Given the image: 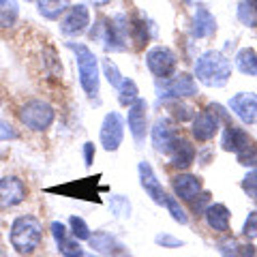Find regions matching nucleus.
<instances>
[{
    "label": "nucleus",
    "instance_id": "f257e3e1",
    "mask_svg": "<svg viewBox=\"0 0 257 257\" xmlns=\"http://www.w3.org/2000/svg\"><path fill=\"white\" fill-rule=\"evenodd\" d=\"M195 77L208 88H223L231 77V60L216 50L204 52L195 60Z\"/></svg>",
    "mask_w": 257,
    "mask_h": 257
},
{
    "label": "nucleus",
    "instance_id": "f03ea898",
    "mask_svg": "<svg viewBox=\"0 0 257 257\" xmlns=\"http://www.w3.org/2000/svg\"><path fill=\"white\" fill-rule=\"evenodd\" d=\"M43 240V225L37 216L24 214L18 216L11 225V246L20 255H30L41 246Z\"/></svg>",
    "mask_w": 257,
    "mask_h": 257
},
{
    "label": "nucleus",
    "instance_id": "7ed1b4c3",
    "mask_svg": "<svg viewBox=\"0 0 257 257\" xmlns=\"http://www.w3.org/2000/svg\"><path fill=\"white\" fill-rule=\"evenodd\" d=\"M69 47L75 52L82 90L92 99V96L99 94V60H96V56L90 47H86L82 43H69Z\"/></svg>",
    "mask_w": 257,
    "mask_h": 257
},
{
    "label": "nucleus",
    "instance_id": "20e7f679",
    "mask_svg": "<svg viewBox=\"0 0 257 257\" xmlns=\"http://www.w3.org/2000/svg\"><path fill=\"white\" fill-rule=\"evenodd\" d=\"M18 116H20V122L24 126H28L30 131H45V128H50L54 124L56 111L47 101L32 99L20 107Z\"/></svg>",
    "mask_w": 257,
    "mask_h": 257
},
{
    "label": "nucleus",
    "instance_id": "39448f33",
    "mask_svg": "<svg viewBox=\"0 0 257 257\" xmlns=\"http://www.w3.org/2000/svg\"><path fill=\"white\" fill-rule=\"evenodd\" d=\"M225 118V111L221 105H208L204 111L193 118L191 133L197 142H210L216 133H219L221 120Z\"/></svg>",
    "mask_w": 257,
    "mask_h": 257
},
{
    "label": "nucleus",
    "instance_id": "423d86ee",
    "mask_svg": "<svg viewBox=\"0 0 257 257\" xmlns=\"http://www.w3.org/2000/svg\"><path fill=\"white\" fill-rule=\"evenodd\" d=\"M157 92L161 99H187L197 94V84L189 73H180L157 82Z\"/></svg>",
    "mask_w": 257,
    "mask_h": 257
},
{
    "label": "nucleus",
    "instance_id": "0eeeda50",
    "mask_svg": "<svg viewBox=\"0 0 257 257\" xmlns=\"http://www.w3.org/2000/svg\"><path fill=\"white\" fill-rule=\"evenodd\" d=\"M146 67L155 77L159 79H167L176 73V67H178V58L170 47L157 45L146 54Z\"/></svg>",
    "mask_w": 257,
    "mask_h": 257
},
{
    "label": "nucleus",
    "instance_id": "6e6552de",
    "mask_svg": "<svg viewBox=\"0 0 257 257\" xmlns=\"http://www.w3.org/2000/svg\"><path fill=\"white\" fill-rule=\"evenodd\" d=\"M124 138V120L118 111H109L101 122V146L107 152H116Z\"/></svg>",
    "mask_w": 257,
    "mask_h": 257
},
{
    "label": "nucleus",
    "instance_id": "1a4fd4ad",
    "mask_svg": "<svg viewBox=\"0 0 257 257\" xmlns=\"http://www.w3.org/2000/svg\"><path fill=\"white\" fill-rule=\"evenodd\" d=\"M90 26V11L86 5H73L64 13L60 22V32L64 37H79Z\"/></svg>",
    "mask_w": 257,
    "mask_h": 257
},
{
    "label": "nucleus",
    "instance_id": "9d476101",
    "mask_svg": "<svg viewBox=\"0 0 257 257\" xmlns=\"http://www.w3.org/2000/svg\"><path fill=\"white\" fill-rule=\"evenodd\" d=\"M26 195H28V189L22 178H18V176L0 178V210H7V208L22 204Z\"/></svg>",
    "mask_w": 257,
    "mask_h": 257
},
{
    "label": "nucleus",
    "instance_id": "9b49d317",
    "mask_svg": "<svg viewBox=\"0 0 257 257\" xmlns=\"http://www.w3.org/2000/svg\"><path fill=\"white\" fill-rule=\"evenodd\" d=\"M126 122H128V131H131L133 140L142 144L146 140V133H148V103L144 99H138L128 107V114H126Z\"/></svg>",
    "mask_w": 257,
    "mask_h": 257
},
{
    "label": "nucleus",
    "instance_id": "f8f14e48",
    "mask_svg": "<svg viewBox=\"0 0 257 257\" xmlns=\"http://www.w3.org/2000/svg\"><path fill=\"white\" fill-rule=\"evenodd\" d=\"M138 172H140V182H142V189L146 191V195H148V197H150L155 204H159V206H165L167 193H165V189H163V184L159 182V178H157L155 170H152V165L148 163V161H142L140 167H138Z\"/></svg>",
    "mask_w": 257,
    "mask_h": 257
},
{
    "label": "nucleus",
    "instance_id": "ddd939ff",
    "mask_svg": "<svg viewBox=\"0 0 257 257\" xmlns=\"http://www.w3.org/2000/svg\"><path fill=\"white\" fill-rule=\"evenodd\" d=\"M229 109L242 120L244 124H257V94L238 92L231 96Z\"/></svg>",
    "mask_w": 257,
    "mask_h": 257
},
{
    "label": "nucleus",
    "instance_id": "4468645a",
    "mask_svg": "<svg viewBox=\"0 0 257 257\" xmlns=\"http://www.w3.org/2000/svg\"><path fill=\"white\" fill-rule=\"evenodd\" d=\"M178 140L180 135L176 133V128L167 120H157L155 126H152V146L161 155H170Z\"/></svg>",
    "mask_w": 257,
    "mask_h": 257
},
{
    "label": "nucleus",
    "instance_id": "2eb2a0df",
    "mask_svg": "<svg viewBox=\"0 0 257 257\" xmlns=\"http://www.w3.org/2000/svg\"><path fill=\"white\" fill-rule=\"evenodd\" d=\"M50 229H52V236L56 240V244H58V251L62 253V257H79V255H84L82 246H79V242H77V238L69 236L64 223L54 221Z\"/></svg>",
    "mask_w": 257,
    "mask_h": 257
},
{
    "label": "nucleus",
    "instance_id": "dca6fc26",
    "mask_svg": "<svg viewBox=\"0 0 257 257\" xmlns=\"http://www.w3.org/2000/svg\"><path fill=\"white\" fill-rule=\"evenodd\" d=\"M172 187H174L176 197L184 199V202H191V199H195L202 193V178L193 174H178L172 178Z\"/></svg>",
    "mask_w": 257,
    "mask_h": 257
},
{
    "label": "nucleus",
    "instance_id": "f3484780",
    "mask_svg": "<svg viewBox=\"0 0 257 257\" xmlns=\"http://www.w3.org/2000/svg\"><path fill=\"white\" fill-rule=\"evenodd\" d=\"M96 180L99 178H84V180L64 184V187H50L47 193H62V195L79 197V199H96V191H92V187H96Z\"/></svg>",
    "mask_w": 257,
    "mask_h": 257
},
{
    "label": "nucleus",
    "instance_id": "a211bd4d",
    "mask_svg": "<svg viewBox=\"0 0 257 257\" xmlns=\"http://www.w3.org/2000/svg\"><path fill=\"white\" fill-rule=\"evenodd\" d=\"M214 32H216L214 15L206 7H197L195 15H193V24H191V35L195 39H206V37H212Z\"/></svg>",
    "mask_w": 257,
    "mask_h": 257
},
{
    "label": "nucleus",
    "instance_id": "6ab92c4d",
    "mask_svg": "<svg viewBox=\"0 0 257 257\" xmlns=\"http://www.w3.org/2000/svg\"><path fill=\"white\" fill-rule=\"evenodd\" d=\"M251 142H253L251 135H248L244 128L227 124V128H225V133H223V140H221V146H223V150L238 155V152H242Z\"/></svg>",
    "mask_w": 257,
    "mask_h": 257
},
{
    "label": "nucleus",
    "instance_id": "aec40b11",
    "mask_svg": "<svg viewBox=\"0 0 257 257\" xmlns=\"http://www.w3.org/2000/svg\"><path fill=\"white\" fill-rule=\"evenodd\" d=\"M195 146L189 142L180 138L178 142H176L174 150L170 152V159H172V167H176V170H189V167L195 163Z\"/></svg>",
    "mask_w": 257,
    "mask_h": 257
},
{
    "label": "nucleus",
    "instance_id": "412c9836",
    "mask_svg": "<svg viewBox=\"0 0 257 257\" xmlns=\"http://www.w3.org/2000/svg\"><path fill=\"white\" fill-rule=\"evenodd\" d=\"M206 223L208 227L214 231H229V208L225 204H208V208L204 210Z\"/></svg>",
    "mask_w": 257,
    "mask_h": 257
},
{
    "label": "nucleus",
    "instance_id": "4be33fe9",
    "mask_svg": "<svg viewBox=\"0 0 257 257\" xmlns=\"http://www.w3.org/2000/svg\"><path fill=\"white\" fill-rule=\"evenodd\" d=\"M88 242H90V246L94 248V251H99L103 255H111V257H116L124 248L114 236L107 234V231H96L94 236L88 238Z\"/></svg>",
    "mask_w": 257,
    "mask_h": 257
},
{
    "label": "nucleus",
    "instance_id": "5701e85b",
    "mask_svg": "<svg viewBox=\"0 0 257 257\" xmlns=\"http://www.w3.org/2000/svg\"><path fill=\"white\" fill-rule=\"evenodd\" d=\"M71 7V0H37V9L45 20H58Z\"/></svg>",
    "mask_w": 257,
    "mask_h": 257
},
{
    "label": "nucleus",
    "instance_id": "b1692460",
    "mask_svg": "<svg viewBox=\"0 0 257 257\" xmlns=\"http://www.w3.org/2000/svg\"><path fill=\"white\" fill-rule=\"evenodd\" d=\"M236 67L244 75H257V52L253 47H242L236 54Z\"/></svg>",
    "mask_w": 257,
    "mask_h": 257
},
{
    "label": "nucleus",
    "instance_id": "393cba45",
    "mask_svg": "<svg viewBox=\"0 0 257 257\" xmlns=\"http://www.w3.org/2000/svg\"><path fill=\"white\" fill-rule=\"evenodd\" d=\"M138 99H140L138 84H135L133 79H122V84H120V88H118V101H120V105L131 107Z\"/></svg>",
    "mask_w": 257,
    "mask_h": 257
},
{
    "label": "nucleus",
    "instance_id": "a878e982",
    "mask_svg": "<svg viewBox=\"0 0 257 257\" xmlns=\"http://www.w3.org/2000/svg\"><path fill=\"white\" fill-rule=\"evenodd\" d=\"M18 3L15 0H0V28H11L18 22Z\"/></svg>",
    "mask_w": 257,
    "mask_h": 257
},
{
    "label": "nucleus",
    "instance_id": "bb28decb",
    "mask_svg": "<svg viewBox=\"0 0 257 257\" xmlns=\"http://www.w3.org/2000/svg\"><path fill=\"white\" fill-rule=\"evenodd\" d=\"M238 20L248 28H257V9L253 0H240L238 3Z\"/></svg>",
    "mask_w": 257,
    "mask_h": 257
},
{
    "label": "nucleus",
    "instance_id": "cd10ccee",
    "mask_svg": "<svg viewBox=\"0 0 257 257\" xmlns=\"http://www.w3.org/2000/svg\"><path fill=\"white\" fill-rule=\"evenodd\" d=\"M167 109L172 111V116L176 120H180V122H187V120H193V116H195V109H193L191 105H187V103H182L180 99H170L165 103Z\"/></svg>",
    "mask_w": 257,
    "mask_h": 257
},
{
    "label": "nucleus",
    "instance_id": "c85d7f7f",
    "mask_svg": "<svg viewBox=\"0 0 257 257\" xmlns=\"http://www.w3.org/2000/svg\"><path fill=\"white\" fill-rule=\"evenodd\" d=\"M109 210H111V214H116L118 219H126V216H131V202H128L124 195H111Z\"/></svg>",
    "mask_w": 257,
    "mask_h": 257
},
{
    "label": "nucleus",
    "instance_id": "c756f323",
    "mask_svg": "<svg viewBox=\"0 0 257 257\" xmlns=\"http://www.w3.org/2000/svg\"><path fill=\"white\" fill-rule=\"evenodd\" d=\"M69 227H71V236L77 238V240H88L92 234H90V227L86 225V221L82 219V216H71L69 219Z\"/></svg>",
    "mask_w": 257,
    "mask_h": 257
},
{
    "label": "nucleus",
    "instance_id": "7c9ffc66",
    "mask_svg": "<svg viewBox=\"0 0 257 257\" xmlns=\"http://www.w3.org/2000/svg\"><path fill=\"white\" fill-rule=\"evenodd\" d=\"M165 208L170 210L172 219H174L176 223H180V225H187V223H189V214L184 212V208L180 206L178 199H174V197L167 195V199H165Z\"/></svg>",
    "mask_w": 257,
    "mask_h": 257
},
{
    "label": "nucleus",
    "instance_id": "2f4dec72",
    "mask_svg": "<svg viewBox=\"0 0 257 257\" xmlns=\"http://www.w3.org/2000/svg\"><path fill=\"white\" fill-rule=\"evenodd\" d=\"M238 163L242 165V167H257V144H248V146L242 150V152H238Z\"/></svg>",
    "mask_w": 257,
    "mask_h": 257
},
{
    "label": "nucleus",
    "instance_id": "473e14b6",
    "mask_svg": "<svg viewBox=\"0 0 257 257\" xmlns=\"http://www.w3.org/2000/svg\"><path fill=\"white\" fill-rule=\"evenodd\" d=\"M103 73H105L109 86L120 88V84H122V75H120V71H118L114 60H103Z\"/></svg>",
    "mask_w": 257,
    "mask_h": 257
},
{
    "label": "nucleus",
    "instance_id": "72a5a7b5",
    "mask_svg": "<svg viewBox=\"0 0 257 257\" xmlns=\"http://www.w3.org/2000/svg\"><path fill=\"white\" fill-rule=\"evenodd\" d=\"M242 191L246 193L248 197L257 199V170L248 172V174L244 176V180H242Z\"/></svg>",
    "mask_w": 257,
    "mask_h": 257
},
{
    "label": "nucleus",
    "instance_id": "f704fd0d",
    "mask_svg": "<svg viewBox=\"0 0 257 257\" xmlns=\"http://www.w3.org/2000/svg\"><path fill=\"white\" fill-rule=\"evenodd\" d=\"M155 242L161 244L163 248H180V246H184L182 240L176 238V236H172V234H159V236L155 238Z\"/></svg>",
    "mask_w": 257,
    "mask_h": 257
},
{
    "label": "nucleus",
    "instance_id": "c9c22d12",
    "mask_svg": "<svg viewBox=\"0 0 257 257\" xmlns=\"http://www.w3.org/2000/svg\"><path fill=\"white\" fill-rule=\"evenodd\" d=\"M242 234L246 238H255L257 236V212H248L246 221H244V227H242Z\"/></svg>",
    "mask_w": 257,
    "mask_h": 257
},
{
    "label": "nucleus",
    "instance_id": "e433bc0d",
    "mask_svg": "<svg viewBox=\"0 0 257 257\" xmlns=\"http://www.w3.org/2000/svg\"><path fill=\"white\" fill-rule=\"evenodd\" d=\"M9 140H18V131L5 120H0V142H9Z\"/></svg>",
    "mask_w": 257,
    "mask_h": 257
},
{
    "label": "nucleus",
    "instance_id": "4c0bfd02",
    "mask_svg": "<svg viewBox=\"0 0 257 257\" xmlns=\"http://www.w3.org/2000/svg\"><path fill=\"white\" fill-rule=\"evenodd\" d=\"M236 251H238V242H236L234 238H227L225 242H221V253H223V257H234Z\"/></svg>",
    "mask_w": 257,
    "mask_h": 257
},
{
    "label": "nucleus",
    "instance_id": "58836bf2",
    "mask_svg": "<svg viewBox=\"0 0 257 257\" xmlns=\"http://www.w3.org/2000/svg\"><path fill=\"white\" fill-rule=\"evenodd\" d=\"M234 257H257V248L253 244H242V246H238Z\"/></svg>",
    "mask_w": 257,
    "mask_h": 257
},
{
    "label": "nucleus",
    "instance_id": "ea45409f",
    "mask_svg": "<svg viewBox=\"0 0 257 257\" xmlns=\"http://www.w3.org/2000/svg\"><path fill=\"white\" fill-rule=\"evenodd\" d=\"M197 197L199 199H191V204H193V210H195V212H202V206L208 204V197H210V195H208V193H199Z\"/></svg>",
    "mask_w": 257,
    "mask_h": 257
},
{
    "label": "nucleus",
    "instance_id": "a19ab883",
    "mask_svg": "<svg viewBox=\"0 0 257 257\" xmlns=\"http://www.w3.org/2000/svg\"><path fill=\"white\" fill-rule=\"evenodd\" d=\"M92 157H94V144L92 142H86L84 144V159H86V165L88 167L92 165Z\"/></svg>",
    "mask_w": 257,
    "mask_h": 257
},
{
    "label": "nucleus",
    "instance_id": "79ce46f5",
    "mask_svg": "<svg viewBox=\"0 0 257 257\" xmlns=\"http://www.w3.org/2000/svg\"><path fill=\"white\" fill-rule=\"evenodd\" d=\"M84 3H88V5H92V7H107L111 0H84Z\"/></svg>",
    "mask_w": 257,
    "mask_h": 257
},
{
    "label": "nucleus",
    "instance_id": "37998d69",
    "mask_svg": "<svg viewBox=\"0 0 257 257\" xmlns=\"http://www.w3.org/2000/svg\"><path fill=\"white\" fill-rule=\"evenodd\" d=\"M79 257H96V255H79Z\"/></svg>",
    "mask_w": 257,
    "mask_h": 257
},
{
    "label": "nucleus",
    "instance_id": "c03bdc74",
    "mask_svg": "<svg viewBox=\"0 0 257 257\" xmlns=\"http://www.w3.org/2000/svg\"><path fill=\"white\" fill-rule=\"evenodd\" d=\"M253 5H255V9H257V0H253Z\"/></svg>",
    "mask_w": 257,
    "mask_h": 257
},
{
    "label": "nucleus",
    "instance_id": "a18cd8bd",
    "mask_svg": "<svg viewBox=\"0 0 257 257\" xmlns=\"http://www.w3.org/2000/svg\"><path fill=\"white\" fill-rule=\"evenodd\" d=\"M0 157H3V152H0Z\"/></svg>",
    "mask_w": 257,
    "mask_h": 257
},
{
    "label": "nucleus",
    "instance_id": "49530a36",
    "mask_svg": "<svg viewBox=\"0 0 257 257\" xmlns=\"http://www.w3.org/2000/svg\"><path fill=\"white\" fill-rule=\"evenodd\" d=\"M26 3H30V0H26Z\"/></svg>",
    "mask_w": 257,
    "mask_h": 257
}]
</instances>
